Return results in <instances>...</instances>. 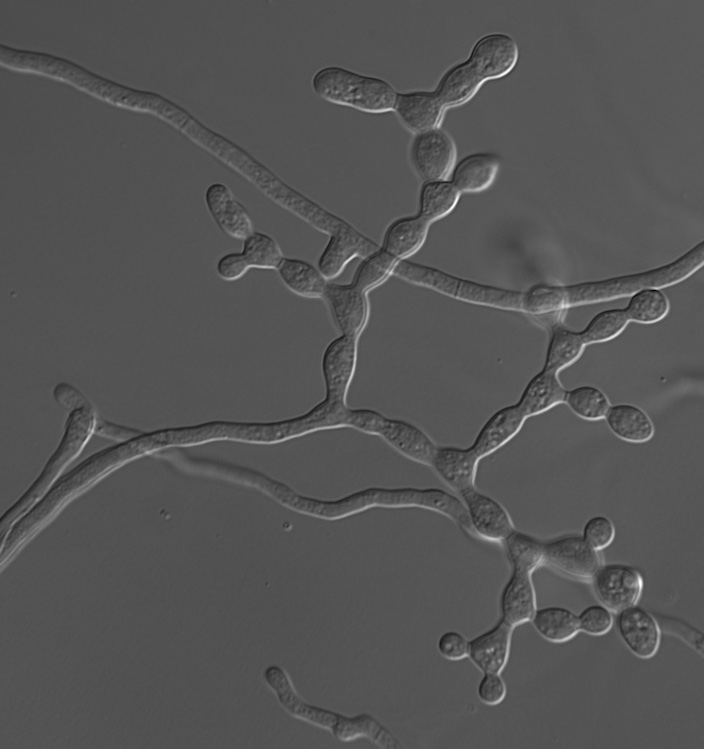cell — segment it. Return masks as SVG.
<instances>
[{
  "label": "cell",
  "instance_id": "5b68a950",
  "mask_svg": "<svg viewBox=\"0 0 704 749\" xmlns=\"http://www.w3.org/2000/svg\"><path fill=\"white\" fill-rule=\"evenodd\" d=\"M393 275L466 303L521 313L522 291L519 290L464 279L409 260H400Z\"/></svg>",
  "mask_w": 704,
  "mask_h": 749
},
{
  "label": "cell",
  "instance_id": "30bf717a",
  "mask_svg": "<svg viewBox=\"0 0 704 749\" xmlns=\"http://www.w3.org/2000/svg\"><path fill=\"white\" fill-rule=\"evenodd\" d=\"M468 517L472 537L502 544L516 529L506 508L476 486L458 495Z\"/></svg>",
  "mask_w": 704,
  "mask_h": 749
},
{
  "label": "cell",
  "instance_id": "f1b7e54d",
  "mask_svg": "<svg viewBox=\"0 0 704 749\" xmlns=\"http://www.w3.org/2000/svg\"><path fill=\"white\" fill-rule=\"evenodd\" d=\"M483 83L466 60L450 67L441 77L434 92L447 109L468 102Z\"/></svg>",
  "mask_w": 704,
  "mask_h": 749
},
{
  "label": "cell",
  "instance_id": "ee69618b",
  "mask_svg": "<svg viewBox=\"0 0 704 749\" xmlns=\"http://www.w3.org/2000/svg\"><path fill=\"white\" fill-rule=\"evenodd\" d=\"M53 396L60 405L70 412L77 408L93 406L77 388L69 383H58L53 389Z\"/></svg>",
  "mask_w": 704,
  "mask_h": 749
},
{
  "label": "cell",
  "instance_id": "f546056e",
  "mask_svg": "<svg viewBox=\"0 0 704 749\" xmlns=\"http://www.w3.org/2000/svg\"><path fill=\"white\" fill-rule=\"evenodd\" d=\"M530 622L543 639L552 643L570 641L580 632L577 615L565 607L537 608Z\"/></svg>",
  "mask_w": 704,
  "mask_h": 749
},
{
  "label": "cell",
  "instance_id": "3957f363",
  "mask_svg": "<svg viewBox=\"0 0 704 749\" xmlns=\"http://www.w3.org/2000/svg\"><path fill=\"white\" fill-rule=\"evenodd\" d=\"M97 415L93 406L77 408L70 412L65 433L57 450L48 460L42 473L26 493L3 515L1 519L2 541L13 528L14 522L30 512L63 470L80 454L86 442L95 432Z\"/></svg>",
  "mask_w": 704,
  "mask_h": 749
},
{
  "label": "cell",
  "instance_id": "7a4b0ae2",
  "mask_svg": "<svg viewBox=\"0 0 704 749\" xmlns=\"http://www.w3.org/2000/svg\"><path fill=\"white\" fill-rule=\"evenodd\" d=\"M422 508L441 514L472 537L463 503L440 488H368L334 501H312L307 512L327 520L341 519L369 508Z\"/></svg>",
  "mask_w": 704,
  "mask_h": 749
},
{
  "label": "cell",
  "instance_id": "52a82bcc",
  "mask_svg": "<svg viewBox=\"0 0 704 749\" xmlns=\"http://www.w3.org/2000/svg\"><path fill=\"white\" fill-rule=\"evenodd\" d=\"M263 679L279 705L292 717L325 729L335 738L341 732L347 716L304 701L296 692L287 672L278 665H268Z\"/></svg>",
  "mask_w": 704,
  "mask_h": 749
},
{
  "label": "cell",
  "instance_id": "8fae6325",
  "mask_svg": "<svg viewBox=\"0 0 704 749\" xmlns=\"http://www.w3.org/2000/svg\"><path fill=\"white\" fill-rule=\"evenodd\" d=\"M339 333L359 339L370 313L367 293L349 284L328 282L322 298Z\"/></svg>",
  "mask_w": 704,
  "mask_h": 749
},
{
  "label": "cell",
  "instance_id": "9a60e30c",
  "mask_svg": "<svg viewBox=\"0 0 704 749\" xmlns=\"http://www.w3.org/2000/svg\"><path fill=\"white\" fill-rule=\"evenodd\" d=\"M616 625L622 642L633 655L641 659L656 655L661 628L653 614L637 604L618 612Z\"/></svg>",
  "mask_w": 704,
  "mask_h": 749
},
{
  "label": "cell",
  "instance_id": "7bdbcfd3",
  "mask_svg": "<svg viewBox=\"0 0 704 749\" xmlns=\"http://www.w3.org/2000/svg\"><path fill=\"white\" fill-rule=\"evenodd\" d=\"M250 269L241 252L222 255L216 262L215 271L223 281L233 282L242 278Z\"/></svg>",
  "mask_w": 704,
  "mask_h": 749
},
{
  "label": "cell",
  "instance_id": "60d3db41",
  "mask_svg": "<svg viewBox=\"0 0 704 749\" xmlns=\"http://www.w3.org/2000/svg\"><path fill=\"white\" fill-rule=\"evenodd\" d=\"M507 687L501 673L486 672L477 685V697L485 705L496 706L503 702Z\"/></svg>",
  "mask_w": 704,
  "mask_h": 749
},
{
  "label": "cell",
  "instance_id": "7c38bea8",
  "mask_svg": "<svg viewBox=\"0 0 704 749\" xmlns=\"http://www.w3.org/2000/svg\"><path fill=\"white\" fill-rule=\"evenodd\" d=\"M518 57L519 49L513 37L505 33H490L475 42L467 61L485 82L509 74Z\"/></svg>",
  "mask_w": 704,
  "mask_h": 749
},
{
  "label": "cell",
  "instance_id": "836d02e7",
  "mask_svg": "<svg viewBox=\"0 0 704 749\" xmlns=\"http://www.w3.org/2000/svg\"><path fill=\"white\" fill-rule=\"evenodd\" d=\"M511 568L533 573L542 566L543 540L515 529L502 543Z\"/></svg>",
  "mask_w": 704,
  "mask_h": 749
},
{
  "label": "cell",
  "instance_id": "e575fe53",
  "mask_svg": "<svg viewBox=\"0 0 704 749\" xmlns=\"http://www.w3.org/2000/svg\"><path fill=\"white\" fill-rule=\"evenodd\" d=\"M564 404L577 417L586 421L604 420L611 405L607 395L592 385H581L566 390Z\"/></svg>",
  "mask_w": 704,
  "mask_h": 749
},
{
  "label": "cell",
  "instance_id": "6da1fadb",
  "mask_svg": "<svg viewBox=\"0 0 704 749\" xmlns=\"http://www.w3.org/2000/svg\"><path fill=\"white\" fill-rule=\"evenodd\" d=\"M703 263L701 241L672 262L643 272L572 285L536 284L522 291L521 313L547 321L571 307L630 297L644 288L672 286L690 277Z\"/></svg>",
  "mask_w": 704,
  "mask_h": 749
},
{
  "label": "cell",
  "instance_id": "4316f807",
  "mask_svg": "<svg viewBox=\"0 0 704 749\" xmlns=\"http://www.w3.org/2000/svg\"><path fill=\"white\" fill-rule=\"evenodd\" d=\"M282 283L292 293L311 299H322L328 284L317 266L294 257H284L276 269Z\"/></svg>",
  "mask_w": 704,
  "mask_h": 749
},
{
  "label": "cell",
  "instance_id": "484cf974",
  "mask_svg": "<svg viewBox=\"0 0 704 749\" xmlns=\"http://www.w3.org/2000/svg\"><path fill=\"white\" fill-rule=\"evenodd\" d=\"M604 420L617 438L628 443H646L653 438L655 433L651 418L643 409L634 404H611Z\"/></svg>",
  "mask_w": 704,
  "mask_h": 749
},
{
  "label": "cell",
  "instance_id": "7402d4cb",
  "mask_svg": "<svg viewBox=\"0 0 704 749\" xmlns=\"http://www.w3.org/2000/svg\"><path fill=\"white\" fill-rule=\"evenodd\" d=\"M526 420L516 404L502 407L486 420L470 448L483 459L512 440Z\"/></svg>",
  "mask_w": 704,
  "mask_h": 749
},
{
  "label": "cell",
  "instance_id": "74e56055",
  "mask_svg": "<svg viewBox=\"0 0 704 749\" xmlns=\"http://www.w3.org/2000/svg\"><path fill=\"white\" fill-rule=\"evenodd\" d=\"M577 618L579 631L591 636L605 635L614 623L612 612L601 604L586 606Z\"/></svg>",
  "mask_w": 704,
  "mask_h": 749
},
{
  "label": "cell",
  "instance_id": "f6af8a7d",
  "mask_svg": "<svg viewBox=\"0 0 704 749\" xmlns=\"http://www.w3.org/2000/svg\"><path fill=\"white\" fill-rule=\"evenodd\" d=\"M94 433L101 437L125 442L141 435L143 432L97 419Z\"/></svg>",
  "mask_w": 704,
  "mask_h": 749
},
{
  "label": "cell",
  "instance_id": "ac0fdd59",
  "mask_svg": "<svg viewBox=\"0 0 704 749\" xmlns=\"http://www.w3.org/2000/svg\"><path fill=\"white\" fill-rule=\"evenodd\" d=\"M480 460L470 447L438 445L430 468L447 487L459 495L462 491L476 486Z\"/></svg>",
  "mask_w": 704,
  "mask_h": 749
},
{
  "label": "cell",
  "instance_id": "d590c367",
  "mask_svg": "<svg viewBox=\"0 0 704 749\" xmlns=\"http://www.w3.org/2000/svg\"><path fill=\"white\" fill-rule=\"evenodd\" d=\"M242 241L240 252L250 269L276 270L285 257L277 241L266 233L253 231Z\"/></svg>",
  "mask_w": 704,
  "mask_h": 749
},
{
  "label": "cell",
  "instance_id": "ba28073f",
  "mask_svg": "<svg viewBox=\"0 0 704 749\" xmlns=\"http://www.w3.org/2000/svg\"><path fill=\"white\" fill-rule=\"evenodd\" d=\"M409 158L422 183L449 179L456 164L457 149L450 134L440 127L414 135Z\"/></svg>",
  "mask_w": 704,
  "mask_h": 749
},
{
  "label": "cell",
  "instance_id": "603a6c76",
  "mask_svg": "<svg viewBox=\"0 0 704 749\" xmlns=\"http://www.w3.org/2000/svg\"><path fill=\"white\" fill-rule=\"evenodd\" d=\"M558 375L559 373L542 368L529 380L515 403L527 419L564 403L567 389Z\"/></svg>",
  "mask_w": 704,
  "mask_h": 749
},
{
  "label": "cell",
  "instance_id": "cb8c5ba5",
  "mask_svg": "<svg viewBox=\"0 0 704 749\" xmlns=\"http://www.w3.org/2000/svg\"><path fill=\"white\" fill-rule=\"evenodd\" d=\"M500 164L495 153H472L455 164L449 180L461 194L482 192L494 182Z\"/></svg>",
  "mask_w": 704,
  "mask_h": 749
},
{
  "label": "cell",
  "instance_id": "2e32d148",
  "mask_svg": "<svg viewBox=\"0 0 704 749\" xmlns=\"http://www.w3.org/2000/svg\"><path fill=\"white\" fill-rule=\"evenodd\" d=\"M446 107L434 91L398 92L393 112L413 135L440 128Z\"/></svg>",
  "mask_w": 704,
  "mask_h": 749
},
{
  "label": "cell",
  "instance_id": "ffe728a7",
  "mask_svg": "<svg viewBox=\"0 0 704 749\" xmlns=\"http://www.w3.org/2000/svg\"><path fill=\"white\" fill-rule=\"evenodd\" d=\"M514 629L499 618L492 628L469 640L472 664L482 673H501L509 660Z\"/></svg>",
  "mask_w": 704,
  "mask_h": 749
},
{
  "label": "cell",
  "instance_id": "e0dca14e",
  "mask_svg": "<svg viewBox=\"0 0 704 749\" xmlns=\"http://www.w3.org/2000/svg\"><path fill=\"white\" fill-rule=\"evenodd\" d=\"M204 198L209 214L224 234L243 240L254 231L248 211L227 185L220 182L210 184Z\"/></svg>",
  "mask_w": 704,
  "mask_h": 749
},
{
  "label": "cell",
  "instance_id": "b9f144b4",
  "mask_svg": "<svg viewBox=\"0 0 704 749\" xmlns=\"http://www.w3.org/2000/svg\"><path fill=\"white\" fill-rule=\"evenodd\" d=\"M436 646L440 656L448 661H461L468 658L469 640L458 631L443 632Z\"/></svg>",
  "mask_w": 704,
  "mask_h": 749
},
{
  "label": "cell",
  "instance_id": "4dcf8cb0",
  "mask_svg": "<svg viewBox=\"0 0 704 749\" xmlns=\"http://www.w3.org/2000/svg\"><path fill=\"white\" fill-rule=\"evenodd\" d=\"M460 195L449 179L423 182L419 194L418 215L432 224L454 210Z\"/></svg>",
  "mask_w": 704,
  "mask_h": 749
},
{
  "label": "cell",
  "instance_id": "8d00e7d4",
  "mask_svg": "<svg viewBox=\"0 0 704 749\" xmlns=\"http://www.w3.org/2000/svg\"><path fill=\"white\" fill-rule=\"evenodd\" d=\"M623 309H608L598 312L580 334L586 345L610 341L620 335L629 323Z\"/></svg>",
  "mask_w": 704,
  "mask_h": 749
},
{
  "label": "cell",
  "instance_id": "5bb4252c",
  "mask_svg": "<svg viewBox=\"0 0 704 749\" xmlns=\"http://www.w3.org/2000/svg\"><path fill=\"white\" fill-rule=\"evenodd\" d=\"M380 246L346 223L329 234L317 267L329 281L338 277L354 258L363 259Z\"/></svg>",
  "mask_w": 704,
  "mask_h": 749
},
{
  "label": "cell",
  "instance_id": "4fadbf2b",
  "mask_svg": "<svg viewBox=\"0 0 704 749\" xmlns=\"http://www.w3.org/2000/svg\"><path fill=\"white\" fill-rule=\"evenodd\" d=\"M357 349L358 339L345 335H339L325 348L322 356L325 398L346 403L356 368Z\"/></svg>",
  "mask_w": 704,
  "mask_h": 749
},
{
  "label": "cell",
  "instance_id": "d4e9b609",
  "mask_svg": "<svg viewBox=\"0 0 704 749\" xmlns=\"http://www.w3.org/2000/svg\"><path fill=\"white\" fill-rule=\"evenodd\" d=\"M430 223L417 215L403 216L386 228L381 248L397 260H407L424 244Z\"/></svg>",
  "mask_w": 704,
  "mask_h": 749
},
{
  "label": "cell",
  "instance_id": "ab89813d",
  "mask_svg": "<svg viewBox=\"0 0 704 749\" xmlns=\"http://www.w3.org/2000/svg\"><path fill=\"white\" fill-rule=\"evenodd\" d=\"M655 618L657 619L660 628H663L666 633L677 636L685 641L691 648L702 654L703 635L699 630L676 617L655 616Z\"/></svg>",
  "mask_w": 704,
  "mask_h": 749
},
{
  "label": "cell",
  "instance_id": "f35d334b",
  "mask_svg": "<svg viewBox=\"0 0 704 749\" xmlns=\"http://www.w3.org/2000/svg\"><path fill=\"white\" fill-rule=\"evenodd\" d=\"M616 530L610 518L595 515L589 518L583 526L581 536L595 550L602 551L614 540Z\"/></svg>",
  "mask_w": 704,
  "mask_h": 749
},
{
  "label": "cell",
  "instance_id": "8992f818",
  "mask_svg": "<svg viewBox=\"0 0 704 749\" xmlns=\"http://www.w3.org/2000/svg\"><path fill=\"white\" fill-rule=\"evenodd\" d=\"M603 563L601 552L592 548L581 534H563L543 540L542 566L568 578L590 582Z\"/></svg>",
  "mask_w": 704,
  "mask_h": 749
},
{
  "label": "cell",
  "instance_id": "83f0119b",
  "mask_svg": "<svg viewBox=\"0 0 704 749\" xmlns=\"http://www.w3.org/2000/svg\"><path fill=\"white\" fill-rule=\"evenodd\" d=\"M586 346L580 331L569 329L556 320L550 324L543 368L559 373L575 363Z\"/></svg>",
  "mask_w": 704,
  "mask_h": 749
},
{
  "label": "cell",
  "instance_id": "9c48e42d",
  "mask_svg": "<svg viewBox=\"0 0 704 749\" xmlns=\"http://www.w3.org/2000/svg\"><path fill=\"white\" fill-rule=\"evenodd\" d=\"M590 583L600 604L616 614L637 605L644 587L640 571L621 563H603Z\"/></svg>",
  "mask_w": 704,
  "mask_h": 749
},
{
  "label": "cell",
  "instance_id": "1f68e13d",
  "mask_svg": "<svg viewBox=\"0 0 704 749\" xmlns=\"http://www.w3.org/2000/svg\"><path fill=\"white\" fill-rule=\"evenodd\" d=\"M398 262L399 260L379 247L361 260L350 283L368 294L393 275Z\"/></svg>",
  "mask_w": 704,
  "mask_h": 749
},
{
  "label": "cell",
  "instance_id": "d6a6232c",
  "mask_svg": "<svg viewBox=\"0 0 704 749\" xmlns=\"http://www.w3.org/2000/svg\"><path fill=\"white\" fill-rule=\"evenodd\" d=\"M669 301L661 288H644L633 293L624 308L629 321L652 324L666 317Z\"/></svg>",
  "mask_w": 704,
  "mask_h": 749
},
{
  "label": "cell",
  "instance_id": "d6986e66",
  "mask_svg": "<svg viewBox=\"0 0 704 749\" xmlns=\"http://www.w3.org/2000/svg\"><path fill=\"white\" fill-rule=\"evenodd\" d=\"M378 436L405 458L427 467L438 446L424 430L403 419L385 417Z\"/></svg>",
  "mask_w": 704,
  "mask_h": 749
},
{
  "label": "cell",
  "instance_id": "277c9868",
  "mask_svg": "<svg viewBox=\"0 0 704 749\" xmlns=\"http://www.w3.org/2000/svg\"><path fill=\"white\" fill-rule=\"evenodd\" d=\"M311 86L320 98L330 103L373 114L393 111L398 94L382 78L338 66L319 69L312 77Z\"/></svg>",
  "mask_w": 704,
  "mask_h": 749
},
{
  "label": "cell",
  "instance_id": "44dd1931",
  "mask_svg": "<svg viewBox=\"0 0 704 749\" xmlns=\"http://www.w3.org/2000/svg\"><path fill=\"white\" fill-rule=\"evenodd\" d=\"M529 571L511 568L499 600L500 619L513 628L530 622L537 609L536 593Z\"/></svg>",
  "mask_w": 704,
  "mask_h": 749
}]
</instances>
